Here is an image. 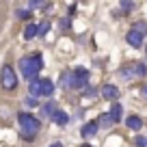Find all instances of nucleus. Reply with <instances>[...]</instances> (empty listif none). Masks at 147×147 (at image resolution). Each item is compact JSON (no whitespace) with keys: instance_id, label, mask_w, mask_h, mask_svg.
<instances>
[{"instance_id":"obj_1","label":"nucleus","mask_w":147,"mask_h":147,"mask_svg":"<svg viewBox=\"0 0 147 147\" xmlns=\"http://www.w3.org/2000/svg\"><path fill=\"white\" fill-rule=\"evenodd\" d=\"M43 67V59L41 54H30V56H22L20 59V71L26 80H32L37 78V74L41 71Z\"/></svg>"},{"instance_id":"obj_2","label":"nucleus","mask_w":147,"mask_h":147,"mask_svg":"<svg viewBox=\"0 0 147 147\" xmlns=\"http://www.w3.org/2000/svg\"><path fill=\"white\" fill-rule=\"evenodd\" d=\"M18 121H20V128H22V138H24V141H32L35 134L39 132V128H41L39 119L32 117L30 113H20Z\"/></svg>"},{"instance_id":"obj_3","label":"nucleus","mask_w":147,"mask_h":147,"mask_svg":"<svg viewBox=\"0 0 147 147\" xmlns=\"http://www.w3.org/2000/svg\"><path fill=\"white\" fill-rule=\"evenodd\" d=\"M145 32H147V24L145 22H136V24H132V28L128 30L125 41H128L132 48H141L143 39H145Z\"/></svg>"},{"instance_id":"obj_4","label":"nucleus","mask_w":147,"mask_h":147,"mask_svg":"<svg viewBox=\"0 0 147 147\" xmlns=\"http://www.w3.org/2000/svg\"><path fill=\"white\" fill-rule=\"evenodd\" d=\"M89 82V71L84 67L71 69V78H69V89H84Z\"/></svg>"},{"instance_id":"obj_5","label":"nucleus","mask_w":147,"mask_h":147,"mask_svg":"<svg viewBox=\"0 0 147 147\" xmlns=\"http://www.w3.org/2000/svg\"><path fill=\"white\" fill-rule=\"evenodd\" d=\"M0 82H2V87H5L7 91H13V89L18 87V76H15L11 65H5V67H2V71H0Z\"/></svg>"},{"instance_id":"obj_6","label":"nucleus","mask_w":147,"mask_h":147,"mask_svg":"<svg viewBox=\"0 0 147 147\" xmlns=\"http://www.w3.org/2000/svg\"><path fill=\"white\" fill-rule=\"evenodd\" d=\"M123 76H136V78H143L147 74V67L143 63H134V65H125V69H121Z\"/></svg>"},{"instance_id":"obj_7","label":"nucleus","mask_w":147,"mask_h":147,"mask_svg":"<svg viewBox=\"0 0 147 147\" xmlns=\"http://www.w3.org/2000/svg\"><path fill=\"white\" fill-rule=\"evenodd\" d=\"M52 93H54V84H52V80H39V91H37V95H43V97H50Z\"/></svg>"},{"instance_id":"obj_8","label":"nucleus","mask_w":147,"mask_h":147,"mask_svg":"<svg viewBox=\"0 0 147 147\" xmlns=\"http://www.w3.org/2000/svg\"><path fill=\"white\" fill-rule=\"evenodd\" d=\"M102 95H104L106 100L115 102L117 97H119V89H117L115 84H104V89H102Z\"/></svg>"},{"instance_id":"obj_9","label":"nucleus","mask_w":147,"mask_h":147,"mask_svg":"<svg viewBox=\"0 0 147 147\" xmlns=\"http://www.w3.org/2000/svg\"><path fill=\"white\" fill-rule=\"evenodd\" d=\"M56 113V102H46V104L41 106V117L43 119H52V115Z\"/></svg>"},{"instance_id":"obj_10","label":"nucleus","mask_w":147,"mask_h":147,"mask_svg":"<svg viewBox=\"0 0 147 147\" xmlns=\"http://www.w3.org/2000/svg\"><path fill=\"white\" fill-rule=\"evenodd\" d=\"M97 130H100V125H97V121H91V123H84L80 132H82V136L91 138V136H95V134H97Z\"/></svg>"},{"instance_id":"obj_11","label":"nucleus","mask_w":147,"mask_h":147,"mask_svg":"<svg viewBox=\"0 0 147 147\" xmlns=\"http://www.w3.org/2000/svg\"><path fill=\"white\" fill-rule=\"evenodd\" d=\"M125 125H128L130 130H134V132H138V130L143 128V119L138 115H130L128 119H125Z\"/></svg>"},{"instance_id":"obj_12","label":"nucleus","mask_w":147,"mask_h":147,"mask_svg":"<svg viewBox=\"0 0 147 147\" xmlns=\"http://www.w3.org/2000/svg\"><path fill=\"white\" fill-rule=\"evenodd\" d=\"M121 113H123V110H121V104L119 102H113V106H110V119H113V123H117V121H121Z\"/></svg>"},{"instance_id":"obj_13","label":"nucleus","mask_w":147,"mask_h":147,"mask_svg":"<svg viewBox=\"0 0 147 147\" xmlns=\"http://www.w3.org/2000/svg\"><path fill=\"white\" fill-rule=\"evenodd\" d=\"M52 121H54L56 125H67L69 123V115L63 113V110H56L54 115H52Z\"/></svg>"},{"instance_id":"obj_14","label":"nucleus","mask_w":147,"mask_h":147,"mask_svg":"<svg viewBox=\"0 0 147 147\" xmlns=\"http://www.w3.org/2000/svg\"><path fill=\"white\" fill-rule=\"evenodd\" d=\"M69 78H71V69H65V71H61V78H59V84L65 89H69Z\"/></svg>"},{"instance_id":"obj_15","label":"nucleus","mask_w":147,"mask_h":147,"mask_svg":"<svg viewBox=\"0 0 147 147\" xmlns=\"http://www.w3.org/2000/svg\"><path fill=\"white\" fill-rule=\"evenodd\" d=\"M35 37H37V26L35 24H28L24 28V39H35Z\"/></svg>"},{"instance_id":"obj_16","label":"nucleus","mask_w":147,"mask_h":147,"mask_svg":"<svg viewBox=\"0 0 147 147\" xmlns=\"http://www.w3.org/2000/svg\"><path fill=\"white\" fill-rule=\"evenodd\" d=\"M97 125H100V128H110V125H113V119H110L108 113L100 115V121H97Z\"/></svg>"},{"instance_id":"obj_17","label":"nucleus","mask_w":147,"mask_h":147,"mask_svg":"<svg viewBox=\"0 0 147 147\" xmlns=\"http://www.w3.org/2000/svg\"><path fill=\"white\" fill-rule=\"evenodd\" d=\"M48 30H50V22H41L39 26H37V35H39V37H46Z\"/></svg>"},{"instance_id":"obj_18","label":"nucleus","mask_w":147,"mask_h":147,"mask_svg":"<svg viewBox=\"0 0 147 147\" xmlns=\"http://www.w3.org/2000/svg\"><path fill=\"white\" fill-rule=\"evenodd\" d=\"M28 89H30V97H35V95H37V91H39V80L32 78V80H30V84H28Z\"/></svg>"},{"instance_id":"obj_19","label":"nucleus","mask_w":147,"mask_h":147,"mask_svg":"<svg viewBox=\"0 0 147 147\" xmlns=\"http://www.w3.org/2000/svg\"><path fill=\"white\" fill-rule=\"evenodd\" d=\"M15 15H18L20 20H28V18H30V11H26V9H18V11H15Z\"/></svg>"},{"instance_id":"obj_20","label":"nucleus","mask_w":147,"mask_h":147,"mask_svg":"<svg viewBox=\"0 0 147 147\" xmlns=\"http://www.w3.org/2000/svg\"><path fill=\"white\" fill-rule=\"evenodd\" d=\"M24 104H26L28 108H35V106L39 104V102H37V97H26V100H24Z\"/></svg>"},{"instance_id":"obj_21","label":"nucleus","mask_w":147,"mask_h":147,"mask_svg":"<svg viewBox=\"0 0 147 147\" xmlns=\"http://www.w3.org/2000/svg\"><path fill=\"white\" fill-rule=\"evenodd\" d=\"M136 147H147V141H145V136H136Z\"/></svg>"},{"instance_id":"obj_22","label":"nucleus","mask_w":147,"mask_h":147,"mask_svg":"<svg viewBox=\"0 0 147 147\" xmlns=\"http://www.w3.org/2000/svg\"><path fill=\"white\" fill-rule=\"evenodd\" d=\"M121 9H123V11H132L134 9V2H121Z\"/></svg>"},{"instance_id":"obj_23","label":"nucleus","mask_w":147,"mask_h":147,"mask_svg":"<svg viewBox=\"0 0 147 147\" xmlns=\"http://www.w3.org/2000/svg\"><path fill=\"white\" fill-rule=\"evenodd\" d=\"M69 26V20H61V28H67Z\"/></svg>"},{"instance_id":"obj_24","label":"nucleus","mask_w":147,"mask_h":147,"mask_svg":"<svg viewBox=\"0 0 147 147\" xmlns=\"http://www.w3.org/2000/svg\"><path fill=\"white\" fill-rule=\"evenodd\" d=\"M50 147H63V143H52Z\"/></svg>"},{"instance_id":"obj_25","label":"nucleus","mask_w":147,"mask_h":147,"mask_svg":"<svg viewBox=\"0 0 147 147\" xmlns=\"http://www.w3.org/2000/svg\"><path fill=\"white\" fill-rule=\"evenodd\" d=\"M141 91H143V95H147V84H145V87L141 89Z\"/></svg>"},{"instance_id":"obj_26","label":"nucleus","mask_w":147,"mask_h":147,"mask_svg":"<svg viewBox=\"0 0 147 147\" xmlns=\"http://www.w3.org/2000/svg\"><path fill=\"white\" fill-rule=\"evenodd\" d=\"M145 141H147V136H145Z\"/></svg>"},{"instance_id":"obj_27","label":"nucleus","mask_w":147,"mask_h":147,"mask_svg":"<svg viewBox=\"0 0 147 147\" xmlns=\"http://www.w3.org/2000/svg\"><path fill=\"white\" fill-rule=\"evenodd\" d=\"M145 52H147V48H145Z\"/></svg>"}]
</instances>
